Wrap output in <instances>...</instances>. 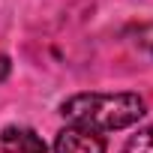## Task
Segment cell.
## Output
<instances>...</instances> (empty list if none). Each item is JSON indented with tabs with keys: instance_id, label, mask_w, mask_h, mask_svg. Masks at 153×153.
I'll return each instance as SVG.
<instances>
[{
	"instance_id": "3",
	"label": "cell",
	"mask_w": 153,
	"mask_h": 153,
	"mask_svg": "<svg viewBox=\"0 0 153 153\" xmlns=\"http://www.w3.org/2000/svg\"><path fill=\"white\" fill-rule=\"evenodd\" d=\"M0 153H48V147L30 126H6L0 132Z\"/></svg>"
},
{
	"instance_id": "6",
	"label": "cell",
	"mask_w": 153,
	"mask_h": 153,
	"mask_svg": "<svg viewBox=\"0 0 153 153\" xmlns=\"http://www.w3.org/2000/svg\"><path fill=\"white\" fill-rule=\"evenodd\" d=\"M6 78H9V57L0 54V84H3Z\"/></svg>"
},
{
	"instance_id": "5",
	"label": "cell",
	"mask_w": 153,
	"mask_h": 153,
	"mask_svg": "<svg viewBox=\"0 0 153 153\" xmlns=\"http://www.w3.org/2000/svg\"><path fill=\"white\" fill-rule=\"evenodd\" d=\"M138 39V45L141 48H147V51H153V24H144V27H138V33H135Z\"/></svg>"
},
{
	"instance_id": "2",
	"label": "cell",
	"mask_w": 153,
	"mask_h": 153,
	"mask_svg": "<svg viewBox=\"0 0 153 153\" xmlns=\"http://www.w3.org/2000/svg\"><path fill=\"white\" fill-rule=\"evenodd\" d=\"M54 153H105V135L81 126H66L54 138Z\"/></svg>"
},
{
	"instance_id": "1",
	"label": "cell",
	"mask_w": 153,
	"mask_h": 153,
	"mask_svg": "<svg viewBox=\"0 0 153 153\" xmlns=\"http://www.w3.org/2000/svg\"><path fill=\"white\" fill-rule=\"evenodd\" d=\"M147 114V105L138 93H75L60 105L66 126H81L99 135L135 126Z\"/></svg>"
},
{
	"instance_id": "4",
	"label": "cell",
	"mask_w": 153,
	"mask_h": 153,
	"mask_svg": "<svg viewBox=\"0 0 153 153\" xmlns=\"http://www.w3.org/2000/svg\"><path fill=\"white\" fill-rule=\"evenodd\" d=\"M120 153H153V126L138 129V132L123 144V150H120Z\"/></svg>"
}]
</instances>
